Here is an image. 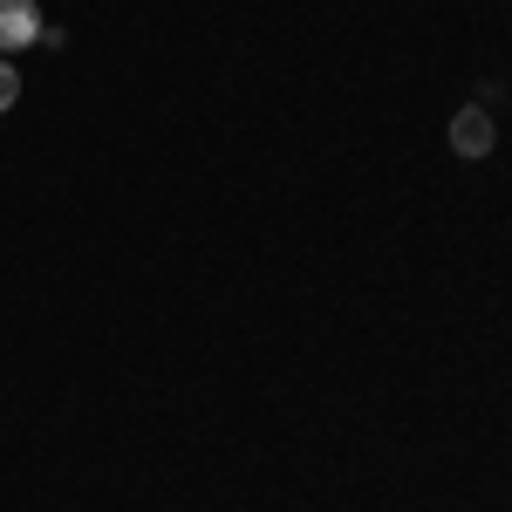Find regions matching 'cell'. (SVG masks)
Instances as JSON below:
<instances>
[{
    "label": "cell",
    "instance_id": "6da1fadb",
    "mask_svg": "<svg viewBox=\"0 0 512 512\" xmlns=\"http://www.w3.org/2000/svg\"><path fill=\"white\" fill-rule=\"evenodd\" d=\"M48 35V21H41L35 0H0V55H14V48H35Z\"/></svg>",
    "mask_w": 512,
    "mask_h": 512
},
{
    "label": "cell",
    "instance_id": "7a4b0ae2",
    "mask_svg": "<svg viewBox=\"0 0 512 512\" xmlns=\"http://www.w3.org/2000/svg\"><path fill=\"white\" fill-rule=\"evenodd\" d=\"M492 137H499V130H492V110H485V103H465V110L451 117V151H458V158H492Z\"/></svg>",
    "mask_w": 512,
    "mask_h": 512
},
{
    "label": "cell",
    "instance_id": "3957f363",
    "mask_svg": "<svg viewBox=\"0 0 512 512\" xmlns=\"http://www.w3.org/2000/svg\"><path fill=\"white\" fill-rule=\"evenodd\" d=\"M14 103H21V76H14V62L0 55V117H7Z\"/></svg>",
    "mask_w": 512,
    "mask_h": 512
}]
</instances>
